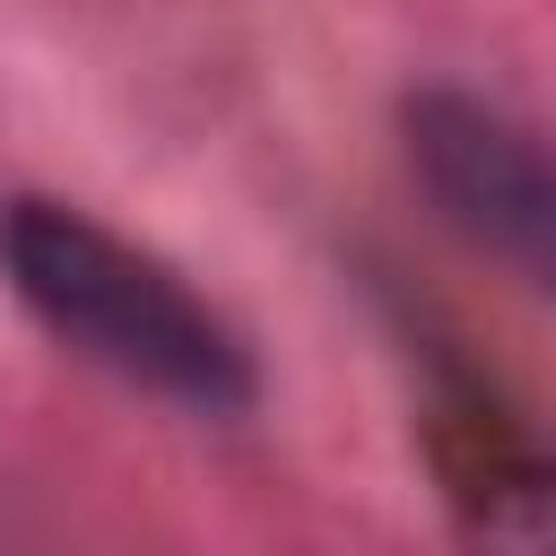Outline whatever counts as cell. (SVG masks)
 <instances>
[{"mask_svg": "<svg viewBox=\"0 0 556 556\" xmlns=\"http://www.w3.org/2000/svg\"><path fill=\"white\" fill-rule=\"evenodd\" d=\"M434 478L460 556H556V443L469 382L434 400Z\"/></svg>", "mask_w": 556, "mask_h": 556, "instance_id": "3957f363", "label": "cell"}, {"mask_svg": "<svg viewBox=\"0 0 556 556\" xmlns=\"http://www.w3.org/2000/svg\"><path fill=\"white\" fill-rule=\"evenodd\" d=\"M0 278L52 348L113 374L122 391L165 400L182 417H252L261 365H252L243 330L174 261L113 235L78 200L9 191L0 200Z\"/></svg>", "mask_w": 556, "mask_h": 556, "instance_id": "6da1fadb", "label": "cell"}, {"mask_svg": "<svg viewBox=\"0 0 556 556\" xmlns=\"http://www.w3.org/2000/svg\"><path fill=\"white\" fill-rule=\"evenodd\" d=\"M400 139L434 217L513 287L556 304V139L469 87H417L400 104Z\"/></svg>", "mask_w": 556, "mask_h": 556, "instance_id": "7a4b0ae2", "label": "cell"}]
</instances>
